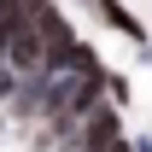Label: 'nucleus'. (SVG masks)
I'll return each mask as SVG.
<instances>
[{"mask_svg":"<svg viewBox=\"0 0 152 152\" xmlns=\"http://www.w3.org/2000/svg\"><path fill=\"white\" fill-rule=\"evenodd\" d=\"M88 12H94V18L105 23V29H117V35H129L134 47H146V23L134 18V12L123 6V0H88Z\"/></svg>","mask_w":152,"mask_h":152,"instance_id":"1","label":"nucleus"},{"mask_svg":"<svg viewBox=\"0 0 152 152\" xmlns=\"http://www.w3.org/2000/svg\"><path fill=\"white\" fill-rule=\"evenodd\" d=\"M29 12H35V0H0V53H6V35L29 23Z\"/></svg>","mask_w":152,"mask_h":152,"instance_id":"2","label":"nucleus"},{"mask_svg":"<svg viewBox=\"0 0 152 152\" xmlns=\"http://www.w3.org/2000/svg\"><path fill=\"white\" fill-rule=\"evenodd\" d=\"M105 94H111V105H129V76H123V70H105Z\"/></svg>","mask_w":152,"mask_h":152,"instance_id":"3","label":"nucleus"},{"mask_svg":"<svg viewBox=\"0 0 152 152\" xmlns=\"http://www.w3.org/2000/svg\"><path fill=\"white\" fill-rule=\"evenodd\" d=\"M18 82H23V76L12 70L6 58H0V105H12V94H18Z\"/></svg>","mask_w":152,"mask_h":152,"instance_id":"4","label":"nucleus"},{"mask_svg":"<svg viewBox=\"0 0 152 152\" xmlns=\"http://www.w3.org/2000/svg\"><path fill=\"white\" fill-rule=\"evenodd\" d=\"M99 152H134V140H129V134H117V140H105Z\"/></svg>","mask_w":152,"mask_h":152,"instance_id":"5","label":"nucleus"},{"mask_svg":"<svg viewBox=\"0 0 152 152\" xmlns=\"http://www.w3.org/2000/svg\"><path fill=\"white\" fill-rule=\"evenodd\" d=\"M140 53H146V64H152V41H146V47H140Z\"/></svg>","mask_w":152,"mask_h":152,"instance_id":"6","label":"nucleus"}]
</instances>
